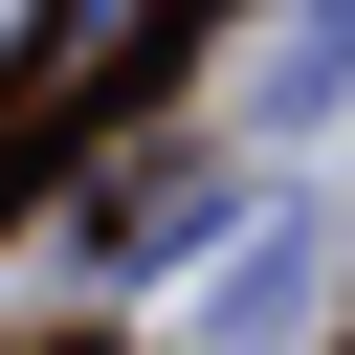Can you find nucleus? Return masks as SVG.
Segmentation results:
<instances>
[{
  "label": "nucleus",
  "instance_id": "2",
  "mask_svg": "<svg viewBox=\"0 0 355 355\" xmlns=\"http://www.w3.org/2000/svg\"><path fill=\"white\" fill-rule=\"evenodd\" d=\"M22 67H44V0H0V89H22Z\"/></svg>",
  "mask_w": 355,
  "mask_h": 355
},
{
  "label": "nucleus",
  "instance_id": "1",
  "mask_svg": "<svg viewBox=\"0 0 355 355\" xmlns=\"http://www.w3.org/2000/svg\"><path fill=\"white\" fill-rule=\"evenodd\" d=\"M155 22H178V0H44V44H67V67H133Z\"/></svg>",
  "mask_w": 355,
  "mask_h": 355
}]
</instances>
